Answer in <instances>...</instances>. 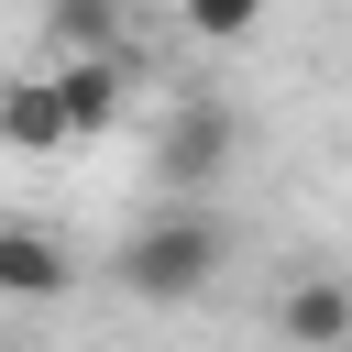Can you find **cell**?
Listing matches in <instances>:
<instances>
[{"label": "cell", "instance_id": "cell-1", "mask_svg": "<svg viewBox=\"0 0 352 352\" xmlns=\"http://www.w3.org/2000/svg\"><path fill=\"white\" fill-rule=\"evenodd\" d=\"M110 275H121V297L176 308V297H198V286L220 275V220H209V209H154V220L110 253Z\"/></svg>", "mask_w": 352, "mask_h": 352}, {"label": "cell", "instance_id": "cell-2", "mask_svg": "<svg viewBox=\"0 0 352 352\" xmlns=\"http://www.w3.org/2000/svg\"><path fill=\"white\" fill-rule=\"evenodd\" d=\"M231 143H242V110H231V99H209V88H187V99H176V121H165V154H154V165H165L176 187H209V176L231 165Z\"/></svg>", "mask_w": 352, "mask_h": 352}, {"label": "cell", "instance_id": "cell-3", "mask_svg": "<svg viewBox=\"0 0 352 352\" xmlns=\"http://www.w3.org/2000/svg\"><path fill=\"white\" fill-rule=\"evenodd\" d=\"M275 341L286 352H352V275H286Z\"/></svg>", "mask_w": 352, "mask_h": 352}, {"label": "cell", "instance_id": "cell-4", "mask_svg": "<svg viewBox=\"0 0 352 352\" xmlns=\"http://www.w3.org/2000/svg\"><path fill=\"white\" fill-rule=\"evenodd\" d=\"M44 77H55V99H66V132H77V143H99V132L132 110V66H121V55H55Z\"/></svg>", "mask_w": 352, "mask_h": 352}, {"label": "cell", "instance_id": "cell-5", "mask_svg": "<svg viewBox=\"0 0 352 352\" xmlns=\"http://www.w3.org/2000/svg\"><path fill=\"white\" fill-rule=\"evenodd\" d=\"M66 275H77V264H66V242H55L44 220H11V231H0V286H11V297H66Z\"/></svg>", "mask_w": 352, "mask_h": 352}, {"label": "cell", "instance_id": "cell-6", "mask_svg": "<svg viewBox=\"0 0 352 352\" xmlns=\"http://www.w3.org/2000/svg\"><path fill=\"white\" fill-rule=\"evenodd\" d=\"M0 143H11V154H55V143H77V132H66L55 77H22V88L0 99Z\"/></svg>", "mask_w": 352, "mask_h": 352}, {"label": "cell", "instance_id": "cell-7", "mask_svg": "<svg viewBox=\"0 0 352 352\" xmlns=\"http://www.w3.org/2000/svg\"><path fill=\"white\" fill-rule=\"evenodd\" d=\"M55 55H110L121 44V0H55Z\"/></svg>", "mask_w": 352, "mask_h": 352}, {"label": "cell", "instance_id": "cell-8", "mask_svg": "<svg viewBox=\"0 0 352 352\" xmlns=\"http://www.w3.org/2000/svg\"><path fill=\"white\" fill-rule=\"evenodd\" d=\"M176 22L198 44H242V33H264V0H176Z\"/></svg>", "mask_w": 352, "mask_h": 352}, {"label": "cell", "instance_id": "cell-9", "mask_svg": "<svg viewBox=\"0 0 352 352\" xmlns=\"http://www.w3.org/2000/svg\"><path fill=\"white\" fill-rule=\"evenodd\" d=\"M0 352H33V341H0Z\"/></svg>", "mask_w": 352, "mask_h": 352}]
</instances>
